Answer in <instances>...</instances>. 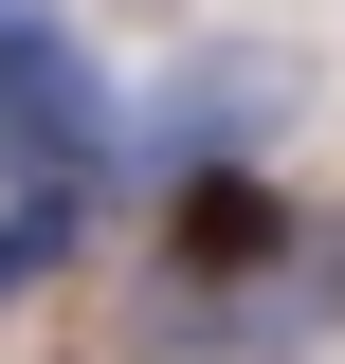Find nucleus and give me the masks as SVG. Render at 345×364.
<instances>
[{
  "label": "nucleus",
  "instance_id": "obj_1",
  "mask_svg": "<svg viewBox=\"0 0 345 364\" xmlns=\"http://www.w3.org/2000/svg\"><path fill=\"white\" fill-rule=\"evenodd\" d=\"M0 182H73V200L128 182V109L55 0H0Z\"/></svg>",
  "mask_w": 345,
  "mask_h": 364
},
{
  "label": "nucleus",
  "instance_id": "obj_2",
  "mask_svg": "<svg viewBox=\"0 0 345 364\" xmlns=\"http://www.w3.org/2000/svg\"><path fill=\"white\" fill-rule=\"evenodd\" d=\"M73 237H91L73 182H18V200H0V310H18V291H55V273H73Z\"/></svg>",
  "mask_w": 345,
  "mask_h": 364
}]
</instances>
